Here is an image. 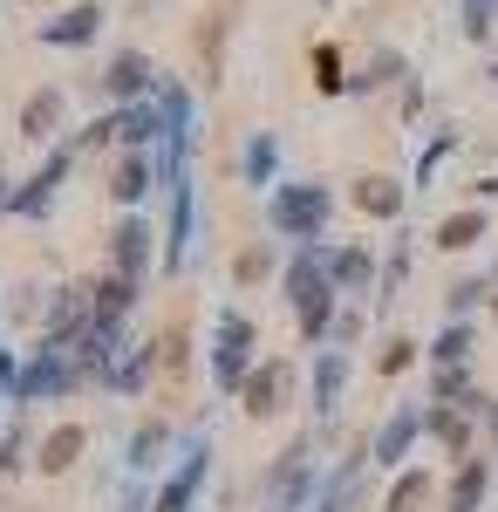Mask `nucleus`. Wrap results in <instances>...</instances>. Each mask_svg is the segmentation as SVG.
Here are the masks:
<instances>
[{
    "label": "nucleus",
    "mask_w": 498,
    "mask_h": 512,
    "mask_svg": "<svg viewBox=\"0 0 498 512\" xmlns=\"http://www.w3.org/2000/svg\"><path fill=\"white\" fill-rule=\"evenodd\" d=\"M157 451H164V431H157V424H144V431L130 437V465H137V472H144V465H157Z\"/></svg>",
    "instance_id": "14"
},
{
    "label": "nucleus",
    "mask_w": 498,
    "mask_h": 512,
    "mask_svg": "<svg viewBox=\"0 0 498 512\" xmlns=\"http://www.w3.org/2000/svg\"><path fill=\"white\" fill-rule=\"evenodd\" d=\"M62 178H69V151H55V158L41 164L35 178H28V192H14V205H7V212H21V219H41V212H48V198H55V185H62Z\"/></svg>",
    "instance_id": "3"
},
{
    "label": "nucleus",
    "mask_w": 498,
    "mask_h": 512,
    "mask_svg": "<svg viewBox=\"0 0 498 512\" xmlns=\"http://www.w3.org/2000/svg\"><path fill=\"white\" fill-rule=\"evenodd\" d=\"M314 69H321V89H342V55H335V48H321Z\"/></svg>",
    "instance_id": "23"
},
{
    "label": "nucleus",
    "mask_w": 498,
    "mask_h": 512,
    "mask_svg": "<svg viewBox=\"0 0 498 512\" xmlns=\"http://www.w3.org/2000/svg\"><path fill=\"white\" fill-rule=\"evenodd\" d=\"M464 355H471V335H464V328H451V335L437 342V362H464Z\"/></svg>",
    "instance_id": "22"
},
{
    "label": "nucleus",
    "mask_w": 498,
    "mask_h": 512,
    "mask_svg": "<svg viewBox=\"0 0 498 512\" xmlns=\"http://www.w3.org/2000/svg\"><path fill=\"white\" fill-rule=\"evenodd\" d=\"M96 28H103V7L89 0V7H69L62 21H41V41L48 48H82V41H96Z\"/></svg>",
    "instance_id": "4"
},
{
    "label": "nucleus",
    "mask_w": 498,
    "mask_h": 512,
    "mask_svg": "<svg viewBox=\"0 0 498 512\" xmlns=\"http://www.w3.org/2000/svg\"><path fill=\"white\" fill-rule=\"evenodd\" d=\"M478 492H485V465H464L458 492H451V506H458V512H471V506H478Z\"/></svg>",
    "instance_id": "17"
},
{
    "label": "nucleus",
    "mask_w": 498,
    "mask_h": 512,
    "mask_svg": "<svg viewBox=\"0 0 498 512\" xmlns=\"http://www.w3.org/2000/svg\"><path fill=\"white\" fill-rule=\"evenodd\" d=\"M362 205H369V212H396V205H403V198H396V185H383V178H376V185H369V192H362Z\"/></svg>",
    "instance_id": "21"
},
{
    "label": "nucleus",
    "mask_w": 498,
    "mask_h": 512,
    "mask_svg": "<svg viewBox=\"0 0 498 512\" xmlns=\"http://www.w3.org/2000/svg\"><path fill=\"white\" fill-rule=\"evenodd\" d=\"M410 437H417V417H410V410H403V417H396V424H389V431L376 437V458H383V465H396V458H403V444H410Z\"/></svg>",
    "instance_id": "13"
},
{
    "label": "nucleus",
    "mask_w": 498,
    "mask_h": 512,
    "mask_svg": "<svg viewBox=\"0 0 498 512\" xmlns=\"http://www.w3.org/2000/svg\"><path fill=\"white\" fill-rule=\"evenodd\" d=\"M246 396H253V403H246L253 417H267V410H280V396H287V369H260Z\"/></svg>",
    "instance_id": "10"
},
{
    "label": "nucleus",
    "mask_w": 498,
    "mask_h": 512,
    "mask_svg": "<svg viewBox=\"0 0 498 512\" xmlns=\"http://www.w3.org/2000/svg\"><path fill=\"white\" fill-rule=\"evenodd\" d=\"M144 192H151V164H144V158H123V171H116V198H123V205H137Z\"/></svg>",
    "instance_id": "12"
},
{
    "label": "nucleus",
    "mask_w": 498,
    "mask_h": 512,
    "mask_svg": "<svg viewBox=\"0 0 498 512\" xmlns=\"http://www.w3.org/2000/svg\"><path fill=\"white\" fill-rule=\"evenodd\" d=\"M321 219H328V185H287V192H273V226L287 239H314Z\"/></svg>",
    "instance_id": "2"
},
{
    "label": "nucleus",
    "mask_w": 498,
    "mask_h": 512,
    "mask_svg": "<svg viewBox=\"0 0 498 512\" xmlns=\"http://www.w3.org/2000/svg\"><path fill=\"white\" fill-rule=\"evenodd\" d=\"M498 14V0H464V35H485Z\"/></svg>",
    "instance_id": "20"
},
{
    "label": "nucleus",
    "mask_w": 498,
    "mask_h": 512,
    "mask_svg": "<svg viewBox=\"0 0 498 512\" xmlns=\"http://www.w3.org/2000/svg\"><path fill=\"white\" fill-rule=\"evenodd\" d=\"M76 451H82V431L69 424V431H55L48 444H41V472H62V465H76Z\"/></svg>",
    "instance_id": "11"
},
{
    "label": "nucleus",
    "mask_w": 498,
    "mask_h": 512,
    "mask_svg": "<svg viewBox=\"0 0 498 512\" xmlns=\"http://www.w3.org/2000/svg\"><path fill=\"white\" fill-rule=\"evenodd\" d=\"M423 492H430V478H423V472H410L403 485H396V499H389V512H417V499H423Z\"/></svg>",
    "instance_id": "18"
},
{
    "label": "nucleus",
    "mask_w": 498,
    "mask_h": 512,
    "mask_svg": "<svg viewBox=\"0 0 498 512\" xmlns=\"http://www.w3.org/2000/svg\"><path fill=\"white\" fill-rule=\"evenodd\" d=\"M76 376H82V362L69 342H41L35 362L21 369V383H14V403H41V396H62V390H76Z\"/></svg>",
    "instance_id": "1"
},
{
    "label": "nucleus",
    "mask_w": 498,
    "mask_h": 512,
    "mask_svg": "<svg viewBox=\"0 0 498 512\" xmlns=\"http://www.w3.org/2000/svg\"><path fill=\"white\" fill-rule=\"evenodd\" d=\"M246 342H253V328H246L239 315L219 321V383H226V390L246 383Z\"/></svg>",
    "instance_id": "5"
},
{
    "label": "nucleus",
    "mask_w": 498,
    "mask_h": 512,
    "mask_svg": "<svg viewBox=\"0 0 498 512\" xmlns=\"http://www.w3.org/2000/svg\"><path fill=\"white\" fill-rule=\"evenodd\" d=\"M478 233H485V219H478V212H464V219H451V226L437 233V246H471Z\"/></svg>",
    "instance_id": "16"
},
{
    "label": "nucleus",
    "mask_w": 498,
    "mask_h": 512,
    "mask_svg": "<svg viewBox=\"0 0 498 512\" xmlns=\"http://www.w3.org/2000/svg\"><path fill=\"white\" fill-rule=\"evenodd\" d=\"M492 76H498V69H492Z\"/></svg>",
    "instance_id": "25"
},
{
    "label": "nucleus",
    "mask_w": 498,
    "mask_h": 512,
    "mask_svg": "<svg viewBox=\"0 0 498 512\" xmlns=\"http://www.w3.org/2000/svg\"><path fill=\"white\" fill-rule=\"evenodd\" d=\"M198 472H205V458L192 451V458H185V472H178L171 485H164V492H157V512H185V506H192V492H198Z\"/></svg>",
    "instance_id": "9"
},
{
    "label": "nucleus",
    "mask_w": 498,
    "mask_h": 512,
    "mask_svg": "<svg viewBox=\"0 0 498 512\" xmlns=\"http://www.w3.org/2000/svg\"><path fill=\"white\" fill-rule=\"evenodd\" d=\"M314 396H321V410L342 396V355H335V362H321V376H314Z\"/></svg>",
    "instance_id": "19"
},
{
    "label": "nucleus",
    "mask_w": 498,
    "mask_h": 512,
    "mask_svg": "<svg viewBox=\"0 0 498 512\" xmlns=\"http://www.w3.org/2000/svg\"><path fill=\"white\" fill-rule=\"evenodd\" d=\"M55 123H62V89H41V96H28V110H21V137H55Z\"/></svg>",
    "instance_id": "7"
},
{
    "label": "nucleus",
    "mask_w": 498,
    "mask_h": 512,
    "mask_svg": "<svg viewBox=\"0 0 498 512\" xmlns=\"http://www.w3.org/2000/svg\"><path fill=\"white\" fill-rule=\"evenodd\" d=\"M328 280H342V287H362V280H369V260H362V253H335V260H328Z\"/></svg>",
    "instance_id": "15"
},
{
    "label": "nucleus",
    "mask_w": 498,
    "mask_h": 512,
    "mask_svg": "<svg viewBox=\"0 0 498 512\" xmlns=\"http://www.w3.org/2000/svg\"><path fill=\"white\" fill-rule=\"evenodd\" d=\"M144 253H151V226H144V219H123V226H116V274L137 280L144 274Z\"/></svg>",
    "instance_id": "6"
},
{
    "label": "nucleus",
    "mask_w": 498,
    "mask_h": 512,
    "mask_svg": "<svg viewBox=\"0 0 498 512\" xmlns=\"http://www.w3.org/2000/svg\"><path fill=\"white\" fill-rule=\"evenodd\" d=\"M267 164H273V144H267V137H260V144L246 151V171H253V178H267Z\"/></svg>",
    "instance_id": "24"
},
{
    "label": "nucleus",
    "mask_w": 498,
    "mask_h": 512,
    "mask_svg": "<svg viewBox=\"0 0 498 512\" xmlns=\"http://www.w3.org/2000/svg\"><path fill=\"white\" fill-rule=\"evenodd\" d=\"M144 89H151V62L137 48H123L110 62V96H144Z\"/></svg>",
    "instance_id": "8"
}]
</instances>
